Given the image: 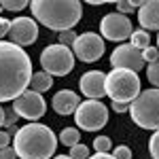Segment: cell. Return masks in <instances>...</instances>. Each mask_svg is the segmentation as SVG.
Masks as SVG:
<instances>
[{
    "label": "cell",
    "mask_w": 159,
    "mask_h": 159,
    "mask_svg": "<svg viewBox=\"0 0 159 159\" xmlns=\"http://www.w3.org/2000/svg\"><path fill=\"white\" fill-rule=\"evenodd\" d=\"M32 74L30 55L11 40H0V104L19 98L30 87Z\"/></svg>",
    "instance_id": "cell-1"
},
{
    "label": "cell",
    "mask_w": 159,
    "mask_h": 159,
    "mask_svg": "<svg viewBox=\"0 0 159 159\" xmlns=\"http://www.w3.org/2000/svg\"><path fill=\"white\" fill-rule=\"evenodd\" d=\"M13 148L21 159H51L57 148V138L49 125L28 123L13 136Z\"/></svg>",
    "instance_id": "cell-2"
},
{
    "label": "cell",
    "mask_w": 159,
    "mask_h": 159,
    "mask_svg": "<svg viewBox=\"0 0 159 159\" xmlns=\"http://www.w3.org/2000/svg\"><path fill=\"white\" fill-rule=\"evenodd\" d=\"M30 9L34 13V19L60 34L72 30L83 15V4L79 0H34Z\"/></svg>",
    "instance_id": "cell-3"
},
{
    "label": "cell",
    "mask_w": 159,
    "mask_h": 159,
    "mask_svg": "<svg viewBox=\"0 0 159 159\" xmlns=\"http://www.w3.org/2000/svg\"><path fill=\"white\" fill-rule=\"evenodd\" d=\"M104 93L112 102L119 104H132L140 96V79L136 72L112 68L104 79Z\"/></svg>",
    "instance_id": "cell-4"
},
{
    "label": "cell",
    "mask_w": 159,
    "mask_h": 159,
    "mask_svg": "<svg viewBox=\"0 0 159 159\" xmlns=\"http://www.w3.org/2000/svg\"><path fill=\"white\" fill-rule=\"evenodd\" d=\"M132 121L142 129H159V89L151 87L147 91H140V96L129 104Z\"/></svg>",
    "instance_id": "cell-5"
},
{
    "label": "cell",
    "mask_w": 159,
    "mask_h": 159,
    "mask_svg": "<svg viewBox=\"0 0 159 159\" xmlns=\"http://www.w3.org/2000/svg\"><path fill=\"white\" fill-rule=\"evenodd\" d=\"M40 66L49 76H66L74 70V53L60 43L49 45L40 53Z\"/></svg>",
    "instance_id": "cell-6"
},
{
    "label": "cell",
    "mask_w": 159,
    "mask_h": 159,
    "mask_svg": "<svg viewBox=\"0 0 159 159\" xmlns=\"http://www.w3.org/2000/svg\"><path fill=\"white\" fill-rule=\"evenodd\" d=\"M74 123L85 132H98L108 123V108L100 100H85L74 110Z\"/></svg>",
    "instance_id": "cell-7"
},
{
    "label": "cell",
    "mask_w": 159,
    "mask_h": 159,
    "mask_svg": "<svg viewBox=\"0 0 159 159\" xmlns=\"http://www.w3.org/2000/svg\"><path fill=\"white\" fill-rule=\"evenodd\" d=\"M13 110L17 112V117H24L30 123H36L47 112V102L40 93L32 91V89H25L19 98L13 100Z\"/></svg>",
    "instance_id": "cell-8"
},
{
    "label": "cell",
    "mask_w": 159,
    "mask_h": 159,
    "mask_svg": "<svg viewBox=\"0 0 159 159\" xmlns=\"http://www.w3.org/2000/svg\"><path fill=\"white\" fill-rule=\"evenodd\" d=\"M104 49H106L104 38L100 36V34H96V32H83V34H79L76 40H74V45H72L74 57H79L81 61H87V64L98 61L104 55Z\"/></svg>",
    "instance_id": "cell-9"
},
{
    "label": "cell",
    "mask_w": 159,
    "mask_h": 159,
    "mask_svg": "<svg viewBox=\"0 0 159 159\" xmlns=\"http://www.w3.org/2000/svg\"><path fill=\"white\" fill-rule=\"evenodd\" d=\"M132 21L129 17H125L121 13H108L102 17L100 21V34L106 40H112V43H121L125 38L132 36Z\"/></svg>",
    "instance_id": "cell-10"
},
{
    "label": "cell",
    "mask_w": 159,
    "mask_h": 159,
    "mask_svg": "<svg viewBox=\"0 0 159 159\" xmlns=\"http://www.w3.org/2000/svg\"><path fill=\"white\" fill-rule=\"evenodd\" d=\"M110 66L119 68V70H129V72L138 74L147 64L142 60V51H138L129 43H125V45L115 47V51L110 53Z\"/></svg>",
    "instance_id": "cell-11"
},
{
    "label": "cell",
    "mask_w": 159,
    "mask_h": 159,
    "mask_svg": "<svg viewBox=\"0 0 159 159\" xmlns=\"http://www.w3.org/2000/svg\"><path fill=\"white\" fill-rule=\"evenodd\" d=\"M9 38H11L13 45L17 47H28V45H34L38 38V25L32 17H15L11 21L9 28Z\"/></svg>",
    "instance_id": "cell-12"
},
{
    "label": "cell",
    "mask_w": 159,
    "mask_h": 159,
    "mask_svg": "<svg viewBox=\"0 0 159 159\" xmlns=\"http://www.w3.org/2000/svg\"><path fill=\"white\" fill-rule=\"evenodd\" d=\"M104 79L106 74L100 70H89L79 79V87L83 91V96L89 100H100L104 96Z\"/></svg>",
    "instance_id": "cell-13"
},
{
    "label": "cell",
    "mask_w": 159,
    "mask_h": 159,
    "mask_svg": "<svg viewBox=\"0 0 159 159\" xmlns=\"http://www.w3.org/2000/svg\"><path fill=\"white\" fill-rule=\"evenodd\" d=\"M79 104H81V98L70 91V89H61L57 91L55 96H53V102H51V106L53 110L61 115V117H68V115H74V110L79 108Z\"/></svg>",
    "instance_id": "cell-14"
},
{
    "label": "cell",
    "mask_w": 159,
    "mask_h": 159,
    "mask_svg": "<svg viewBox=\"0 0 159 159\" xmlns=\"http://www.w3.org/2000/svg\"><path fill=\"white\" fill-rule=\"evenodd\" d=\"M138 24L142 30H159V0L142 2L138 9Z\"/></svg>",
    "instance_id": "cell-15"
},
{
    "label": "cell",
    "mask_w": 159,
    "mask_h": 159,
    "mask_svg": "<svg viewBox=\"0 0 159 159\" xmlns=\"http://www.w3.org/2000/svg\"><path fill=\"white\" fill-rule=\"evenodd\" d=\"M51 85H53V76H49L47 72H34L28 89H32V91H36V93L43 96L45 91H49V89H51Z\"/></svg>",
    "instance_id": "cell-16"
},
{
    "label": "cell",
    "mask_w": 159,
    "mask_h": 159,
    "mask_svg": "<svg viewBox=\"0 0 159 159\" xmlns=\"http://www.w3.org/2000/svg\"><path fill=\"white\" fill-rule=\"evenodd\" d=\"M60 142L66 144L68 148H72L74 144L81 142V132H79L76 127H64V129L60 132Z\"/></svg>",
    "instance_id": "cell-17"
},
{
    "label": "cell",
    "mask_w": 159,
    "mask_h": 159,
    "mask_svg": "<svg viewBox=\"0 0 159 159\" xmlns=\"http://www.w3.org/2000/svg\"><path fill=\"white\" fill-rule=\"evenodd\" d=\"M129 38H132V43H129V45L136 47L138 51H144L147 47H151V36H148L147 30H134Z\"/></svg>",
    "instance_id": "cell-18"
},
{
    "label": "cell",
    "mask_w": 159,
    "mask_h": 159,
    "mask_svg": "<svg viewBox=\"0 0 159 159\" xmlns=\"http://www.w3.org/2000/svg\"><path fill=\"white\" fill-rule=\"evenodd\" d=\"M140 7H142L140 0H121V2H117V13H121V15L127 17V13H134Z\"/></svg>",
    "instance_id": "cell-19"
},
{
    "label": "cell",
    "mask_w": 159,
    "mask_h": 159,
    "mask_svg": "<svg viewBox=\"0 0 159 159\" xmlns=\"http://www.w3.org/2000/svg\"><path fill=\"white\" fill-rule=\"evenodd\" d=\"M93 151L96 153H110L112 151V142L108 136H96L93 138Z\"/></svg>",
    "instance_id": "cell-20"
},
{
    "label": "cell",
    "mask_w": 159,
    "mask_h": 159,
    "mask_svg": "<svg viewBox=\"0 0 159 159\" xmlns=\"http://www.w3.org/2000/svg\"><path fill=\"white\" fill-rule=\"evenodd\" d=\"M147 79L155 89H159V60L153 64H147Z\"/></svg>",
    "instance_id": "cell-21"
},
{
    "label": "cell",
    "mask_w": 159,
    "mask_h": 159,
    "mask_svg": "<svg viewBox=\"0 0 159 159\" xmlns=\"http://www.w3.org/2000/svg\"><path fill=\"white\" fill-rule=\"evenodd\" d=\"M70 157L72 159H89L91 157V148L87 147V144H74L72 148H70Z\"/></svg>",
    "instance_id": "cell-22"
},
{
    "label": "cell",
    "mask_w": 159,
    "mask_h": 159,
    "mask_svg": "<svg viewBox=\"0 0 159 159\" xmlns=\"http://www.w3.org/2000/svg\"><path fill=\"white\" fill-rule=\"evenodd\" d=\"M28 7L25 0H2L0 2V9H7V11H24Z\"/></svg>",
    "instance_id": "cell-23"
},
{
    "label": "cell",
    "mask_w": 159,
    "mask_h": 159,
    "mask_svg": "<svg viewBox=\"0 0 159 159\" xmlns=\"http://www.w3.org/2000/svg\"><path fill=\"white\" fill-rule=\"evenodd\" d=\"M148 153L153 159H159V129L153 132V136L148 138Z\"/></svg>",
    "instance_id": "cell-24"
},
{
    "label": "cell",
    "mask_w": 159,
    "mask_h": 159,
    "mask_svg": "<svg viewBox=\"0 0 159 159\" xmlns=\"http://www.w3.org/2000/svg\"><path fill=\"white\" fill-rule=\"evenodd\" d=\"M115 159H132V148L127 147V144H119V147L112 148V153H110Z\"/></svg>",
    "instance_id": "cell-25"
},
{
    "label": "cell",
    "mask_w": 159,
    "mask_h": 159,
    "mask_svg": "<svg viewBox=\"0 0 159 159\" xmlns=\"http://www.w3.org/2000/svg\"><path fill=\"white\" fill-rule=\"evenodd\" d=\"M76 36H79V34H76L74 30L61 32V34H60V45H64V47H68V49H70V47L74 45V40H76Z\"/></svg>",
    "instance_id": "cell-26"
},
{
    "label": "cell",
    "mask_w": 159,
    "mask_h": 159,
    "mask_svg": "<svg viewBox=\"0 0 159 159\" xmlns=\"http://www.w3.org/2000/svg\"><path fill=\"white\" fill-rule=\"evenodd\" d=\"M142 60L144 64H153V61L159 60V49L157 47H147V49L142 51Z\"/></svg>",
    "instance_id": "cell-27"
},
{
    "label": "cell",
    "mask_w": 159,
    "mask_h": 159,
    "mask_svg": "<svg viewBox=\"0 0 159 159\" xmlns=\"http://www.w3.org/2000/svg\"><path fill=\"white\" fill-rule=\"evenodd\" d=\"M15 121H17V112H15V110H4V125H7V127H13V125H15Z\"/></svg>",
    "instance_id": "cell-28"
},
{
    "label": "cell",
    "mask_w": 159,
    "mask_h": 159,
    "mask_svg": "<svg viewBox=\"0 0 159 159\" xmlns=\"http://www.w3.org/2000/svg\"><path fill=\"white\" fill-rule=\"evenodd\" d=\"M9 28H11V21L4 19V17H0V40L4 36H9Z\"/></svg>",
    "instance_id": "cell-29"
},
{
    "label": "cell",
    "mask_w": 159,
    "mask_h": 159,
    "mask_svg": "<svg viewBox=\"0 0 159 159\" xmlns=\"http://www.w3.org/2000/svg\"><path fill=\"white\" fill-rule=\"evenodd\" d=\"M0 159H17V155H15V148L13 147H7L0 151Z\"/></svg>",
    "instance_id": "cell-30"
},
{
    "label": "cell",
    "mask_w": 159,
    "mask_h": 159,
    "mask_svg": "<svg viewBox=\"0 0 159 159\" xmlns=\"http://www.w3.org/2000/svg\"><path fill=\"white\" fill-rule=\"evenodd\" d=\"M9 142H11V134H9V132H2V129H0V151L9 147Z\"/></svg>",
    "instance_id": "cell-31"
},
{
    "label": "cell",
    "mask_w": 159,
    "mask_h": 159,
    "mask_svg": "<svg viewBox=\"0 0 159 159\" xmlns=\"http://www.w3.org/2000/svg\"><path fill=\"white\" fill-rule=\"evenodd\" d=\"M112 110H115V112H129V104H119V102H112Z\"/></svg>",
    "instance_id": "cell-32"
},
{
    "label": "cell",
    "mask_w": 159,
    "mask_h": 159,
    "mask_svg": "<svg viewBox=\"0 0 159 159\" xmlns=\"http://www.w3.org/2000/svg\"><path fill=\"white\" fill-rule=\"evenodd\" d=\"M89 159H115L110 153H96V155H91Z\"/></svg>",
    "instance_id": "cell-33"
},
{
    "label": "cell",
    "mask_w": 159,
    "mask_h": 159,
    "mask_svg": "<svg viewBox=\"0 0 159 159\" xmlns=\"http://www.w3.org/2000/svg\"><path fill=\"white\" fill-rule=\"evenodd\" d=\"M2 125H4V108L0 106V127H2Z\"/></svg>",
    "instance_id": "cell-34"
},
{
    "label": "cell",
    "mask_w": 159,
    "mask_h": 159,
    "mask_svg": "<svg viewBox=\"0 0 159 159\" xmlns=\"http://www.w3.org/2000/svg\"><path fill=\"white\" fill-rule=\"evenodd\" d=\"M53 159H72L70 155H57V157H53Z\"/></svg>",
    "instance_id": "cell-35"
},
{
    "label": "cell",
    "mask_w": 159,
    "mask_h": 159,
    "mask_svg": "<svg viewBox=\"0 0 159 159\" xmlns=\"http://www.w3.org/2000/svg\"><path fill=\"white\" fill-rule=\"evenodd\" d=\"M157 49H159V36H157Z\"/></svg>",
    "instance_id": "cell-36"
}]
</instances>
